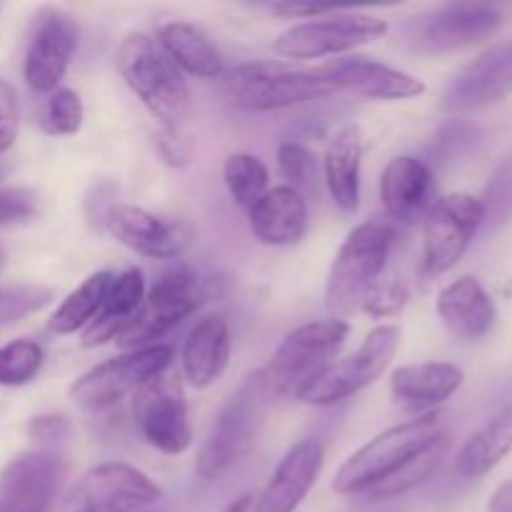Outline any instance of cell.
I'll return each mask as SVG.
<instances>
[{
    "label": "cell",
    "mask_w": 512,
    "mask_h": 512,
    "mask_svg": "<svg viewBox=\"0 0 512 512\" xmlns=\"http://www.w3.org/2000/svg\"><path fill=\"white\" fill-rule=\"evenodd\" d=\"M512 93V38L495 43L460 70L445 88L440 108L453 115L478 113Z\"/></svg>",
    "instance_id": "ac0fdd59"
},
{
    "label": "cell",
    "mask_w": 512,
    "mask_h": 512,
    "mask_svg": "<svg viewBox=\"0 0 512 512\" xmlns=\"http://www.w3.org/2000/svg\"><path fill=\"white\" fill-rule=\"evenodd\" d=\"M268 10L280 18H323V15L333 13V8L328 5H303V3H275L268 5Z\"/></svg>",
    "instance_id": "7bdbcfd3"
},
{
    "label": "cell",
    "mask_w": 512,
    "mask_h": 512,
    "mask_svg": "<svg viewBox=\"0 0 512 512\" xmlns=\"http://www.w3.org/2000/svg\"><path fill=\"white\" fill-rule=\"evenodd\" d=\"M388 35L383 18L363 13H333L293 25L275 38V55L288 60H318L348 53Z\"/></svg>",
    "instance_id": "8fae6325"
},
{
    "label": "cell",
    "mask_w": 512,
    "mask_h": 512,
    "mask_svg": "<svg viewBox=\"0 0 512 512\" xmlns=\"http://www.w3.org/2000/svg\"><path fill=\"white\" fill-rule=\"evenodd\" d=\"M273 393L263 370H255L233 390L220 408L208 438L198 453L195 473L203 480H218L230 468L248 458L260 443L265 420H268Z\"/></svg>",
    "instance_id": "6da1fadb"
},
{
    "label": "cell",
    "mask_w": 512,
    "mask_h": 512,
    "mask_svg": "<svg viewBox=\"0 0 512 512\" xmlns=\"http://www.w3.org/2000/svg\"><path fill=\"white\" fill-rule=\"evenodd\" d=\"M100 223L120 245L145 258L175 260L195 240L193 228L185 220L128 203H110L100 213Z\"/></svg>",
    "instance_id": "9a60e30c"
},
{
    "label": "cell",
    "mask_w": 512,
    "mask_h": 512,
    "mask_svg": "<svg viewBox=\"0 0 512 512\" xmlns=\"http://www.w3.org/2000/svg\"><path fill=\"white\" fill-rule=\"evenodd\" d=\"M448 453H450V438L448 435H443V438H438L435 443H430L428 448L415 453L413 458L405 460L400 468H395L388 478L380 480L378 485H373L365 495H368L370 500H393V498H400V495L413 493L415 488L428 483V480L438 473L443 460L448 458Z\"/></svg>",
    "instance_id": "f546056e"
},
{
    "label": "cell",
    "mask_w": 512,
    "mask_h": 512,
    "mask_svg": "<svg viewBox=\"0 0 512 512\" xmlns=\"http://www.w3.org/2000/svg\"><path fill=\"white\" fill-rule=\"evenodd\" d=\"M485 210V225L490 230L503 228L512 220V158L505 160L490 178L485 195L480 198Z\"/></svg>",
    "instance_id": "d590c367"
},
{
    "label": "cell",
    "mask_w": 512,
    "mask_h": 512,
    "mask_svg": "<svg viewBox=\"0 0 512 512\" xmlns=\"http://www.w3.org/2000/svg\"><path fill=\"white\" fill-rule=\"evenodd\" d=\"M158 45L170 60L180 68V73L198 75V78H220L223 75V58L213 40L203 28L185 20L160 25Z\"/></svg>",
    "instance_id": "83f0119b"
},
{
    "label": "cell",
    "mask_w": 512,
    "mask_h": 512,
    "mask_svg": "<svg viewBox=\"0 0 512 512\" xmlns=\"http://www.w3.org/2000/svg\"><path fill=\"white\" fill-rule=\"evenodd\" d=\"M45 353L40 343L18 338L0 348V388H20L35 380L43 368Z\"/></svg>",
    "instance_id": "d6a6232c"
},
{
    "label": "cell",
    "mask_w": 512,
    "mask_h": 512,
    "mask_svg": "<svg viewBox=\"0 0 512 512\" xmlns=\"http://www.w3.org/2000/svg\"><path fill=\"white\" fill-rule=\"evenodd\" d=\"M448 435V415L435 410L428 415H415L413 420L393 425L375 435L370 443H365L358 453L350 455L340 465L338 475L333 480V490L340 495H365L373 485L388 478L395 468L428 448L438 438Z\"/></svg>",
    "instance_id": "277c9868"
},
{
    "label": "cell",
    "mask_w": 512,
    "mask_h": 512,
    "mask_svg": "<svg viewBox=\"0 0 512 512\" xmlns=\"http://www.w3.org/2000/svg\"><path fill=\"white\" fill-rule=\"evenodd\" d=\"M395 243L393 225L368 220L350 230L340 245L325 285V310L333 320H345L363 308L373 285L383 278Z\"/></svg>",
    "instance_id": "3957f363"
},
{
    "label": "cell",
    "mask_w": 512,
    "mask_h": 512,
    "mask_svg": "<svg viewBox=\"0 0 512 512\" xmlns=\"http://www.w3.org/2000/svg\"><path fill=\"white\" fill-rule=\"evenodd\" d=\"M503 28V13L483 3H450L405 20L398 30L400 48L415 55H440L470 48Z\"/></svg>",
    "instance_id": "5b68a950"
},
{
    "label": "cell",
    "mask_w": 512,
    "mask_h": 512,
    "mask_svg": "<svg viewBox=\"0 0 512 512\" xmlns=\"http://www.w3.org/2000/svg\"><path fill=\"white\" fill-rule=\"evenodd\" d=\"M250 213V230L263 245L285 248L295 245L308 233V205L300 190L290 185L270 188Z\"/></svg>",
    "instance_id": "cb8c5ba5"
},
{
    "label": "cell",
    "mask_w": 512,
    "mask_h": 512,
    "mask_svg": "<svg viewBox=\"0 0 512 512\" xmlns=\"http://www.w3.org/2000/svg\"><path fill=\"white\" fill-rule=\"evenodd\" d=\"M398 345V325H378V328L363 340V345H360L355 353L338 360V363L328 365L323 373H318L313 380H308V383L295 393V398H298L300 403L320 405V408L353 398L355 393H360V390H365L368 385H373L375 380L385 373L390 360L398 353Z\"/></svg>",
    "instance_id": "ba28073f"
},
{
    "label": "cell",
    "mask_w": 512,
    "mask_h": 512,
    "mask_svg": "<svg viewBox=\"0 0 512 512\" xmlns=\"http://www.w3.org/2000/svg\"><path fill=\"white\" fill-rule=\"evenodd\" d=\"M438 315L445 328L460 340L485 338L498 320L493 298L473 275H463L440 290Z\"/></svg>",
    "instance_id": "d4e9b609"
},
{
    "label": "cell",
    "mask_w": 512,
    "mask_h": 512,
    "mask_svg": "<svg viewBox=\"0 0 512 512\" xmlns=\"http://www.w3.org/2000/svg\"><path fill=\"white\" fill-rule=\"evenodd\" d=\"M140 512H148V510H140Z\"/></svg>",
    "instance_id": "7dc6e473"
},
{
    "label": "cell",
    "mask_w": 512,
    "mask_h": 512,
    "mask_svg": "<svg viewBox=\"0 0 512 512\" xmlns=\"http://www.w3.org/2000/svg\"><path fill=\"white\" fill-rule=\"evenodd\" d=\"M350 325L345 320H315L300 325L275 350L268 368H263L273 398L298 393L308 380L335 363L345 348Z\"/></svg>",
    "instance_id": "52a82bcc"
},
{
    "label": "cell",
    "mask_w": 512,
    "mask_h": 512,
    "mask_svg": "<svg viewBox=\"0 0 512 512\" xmlns=\"http://www.w3.org/2000/svg\"><path fill=\"white\" fill-rule=\"evenodd\" d=\"M18 135V95L0 78V155L8 153Z\"/></svg>",
    "instance_id": "b9f144b4"
},
{
    "label": "cell",
    "mask_w": 512,
    "mask_h": 512,
    "mask_svg": "<svg viewBox=\"0 0 512 512\" xmlns=\"http://www.w3.org/2000/svg\"><path fill=\"white\" fill-rule=\"evenodd\" d=\"M163 498V490L128 463L90 468L65 500L63 512H140Z\"/></svg>",
    "instance_id": "5bb4252c"
},
{
    "label": "cell",
    "mask_w": 512,
    "mask_h": 512,
    "mask_svg": "<svg viewBox=\"0 0 512 512\" xmlns=\"http://www.w3.org/2000/svg\"><path fill=\"white\" fill-rule=\"evenodd\" d=\"M115 65L125 85L163 128H183L193 108L188 80L165 55L158 40L145 33L128 35L115 53Z\"/></svg>",
    "instance_id": "7a4b0ae2"
},
{
    "label": "cell",
    "mask_w": 512,
    "mask_h": 512,
    "mask_svg": "<svg viewBox=\"0 0 512 512\" xmlns=\"http://www.w3.org/2000/svg\"><path fill=\"white\" fill-rule=\"evenodd\" d=\"M315 73L335 90H348L368 100H410L425 93V83L420 78L363 55L330 60Z\"/></svg>",
    "instance_id": "d6986e66"
},
{
    "label": "cell",
    "mask_w": 512,
    "mask_h": 512,
    "mask_svg": "<svg viewBox=\"0 0 512 512\" xmlns=\"http://www.w3.org/2000/svg\"><path fill=\"white\" fill-rule=\"evenodd\" d=\"M68 475L60 450H28L0 473V512H50Z\"/></svg>",
    "instance_id": "e0dca14e"
},
{
    "label": "cell",
    "mask_w": 512,
    "mask_h": 512,
    "mask_svg": "<svg viewBox=\"0 0 512 512\" xmlns=\"http://www.w3.org/2000/svg\"><path fill=\"white\" fill-rule=\"evenodd\" d=\"M133 415L143 438L163 455H183L193 445L183 383L170 368L135 390Z\"/></svg>",
    "instance_id": "7c38bea8"
},
{
    "label": "cell",
    "mask_w": 512,
    "mask_h": 512,
    "mask_svg": "<svg viewBox=\"0 0 512 512\" xmlns=\"http://www.w3.org/2000/svg\"><path fill=\"white\" fill-rule=\"evenodd\" d=\"M205 300V288L188 265H173L165 270L153 288L145 293L143 305L128 325L118 333L115 343L125 350H140L155 345L160 335L188 318Z\"/></svg>",
    "instance_id": "9c48e42d"
},
{
    "label": "cell",
    "mask_w": 512,
    "mask_h": 512,
    "mask_svg": "<svg viewBox=\"0 0 512 512\" xmlns=\"http://www.w3.org/2000/svg\"><path fill=\"white\" fill-rule=\"evenodd\" d=\"M490 512H512V483L500 485L490 500Z\"/></svg>",
    "instance_id": "ee69618b"
},
{
    "label": "cell",
    "mask_w": 512,
    "mask_h": 512,
    "mask_svg": "<svg viewBox=\"0 0 512 512\" xmlns=\"http://www.w3.org/2000/svg\"><path fill=\"white\" fill-rule=\"evenodd\" d=\"M483 225L485 210L475 195L453 193L435 200L423 225L425 273L443 275L455 268Z\"/></svg>",
    "instance_id": "4fadbf2b"
},
{
    "label": "cell",
    "mask_w": 512,
    "mask_h": 512,
    "mask_svg": "<svg viewBox=\"0 0 512 512\" xmlns=\"http://www.w3.org/2000/svg\"><path fill=\"white\" fill-rule=\"evenodd\" d=\"M405 303H408V290H405V285L400 283L398 278H380L378 283L373 285V290L368 293V298H365L363 310L365 313L375 315V318H385V315L400 313V308H403Z\"/></svg>",
    "instance_id": "74e56055"
},
{
    "label": "cell",
    "mask_w": 512,
    "mask_h": 512,
    "mask_svg": "<svg viewBox=\"0 0 512 512\" xmlns=\"http://www.w3.org/2000/svg\"><path fill=\"white\" fill-rule=\"evenodd\" d=\"M5 173H8V168H5V165H0V180L5 178Z\"/></svg>",
    "instance_id": "bcb514c9"
},
{
    "label": "cell",
    "mask_w": 512,
    "mask_h": 512,
    "mask_svg": "<svg viewBox=\"0 0 512 512\" xmlns=\"http://www.w3.org/2000/svg\"><path fill=\"white\" fill-rule=\"evenodd\" d=\"M512 450V403L495 413L483 428L470 435L455 458V473L460 478H483Z\"/></svg>",
    "instance_id": "f1b7e54d"
},
{
    "label": "cell",
    "mask_w": 512,
    "mask_h": 512,
    "mask_svg": "<svg viewBox=\"0 0 512 512\" xmlns=\"http://www.w3.org/2000/svg\"><path fill=\"white\" fill-rule=\"evenodd\" d=\"M115 273L110 270H100V273L88 275L63 303L58 305V310L50 318L48 328L55 335H73L78 330H85L90 325V320L100 313L103 308L105 293L110 288V280Z\"/></svg>",
    "instance_id": "4dcf8cb0"
},
{
    "label": "cell",
    "mask_w": 512,
    "mask_h": 512,
    "mask_svg": "<svg viewBox=\"0 0 512 512\" xmlns=\"http://www.w3.org/2000/svg\"><path fill=\"white\" fill-rule=\"evenodd\" d=\"M85 108L75 90L58 88L43 108V128L48 135H75L83 128Z\"/></svg>",
    "instance_id": "836d02e7"
},
{
    "label": "cell",
    "mask_w": 512,
    "mask_h": 512,
    "mask_svg": "<svg viewBox=\"0 0 512 512\" xmlns=\"http://www.w3.org/2000/svg\"><path fill=\"white\" fill-rule=\"evenodd\" d=\"M435 180L428 163L413 155H398L380 175V200L390 220L413 225L433 208Z\"/></svg>",
    "instance_id": "ffe728a7"
},
{
    "label": "cell",
    "mask_w": 512,
    "mask_h": 512,
    "mask_svg": "<svg viewBox=\"0 0 512 512\" xmlns=\"http://www.w3.org/2000/svg\"><path fill=\"white\" fill-rule=\"evenodd\" d=\"M35 205H38V198L33 190L0 188V228L28 220L35 213Z\"/></svg>",
    "instance_id": "60d3db41"
},
{
    "label": "cell",
    "mask_w": 512,
    "mask_h": 512,
    "mask_svg": "<svg viewBox=\"0 0 512 512\" xmlns=\"http://www.w3.org/2000/svg\"><path fill=\"white\" fill-rule=\"evenodd\" d=\"M183 375L195 390H205L223 378L230 363V328L220 313L205 315L188 333L180 353Z\"/></svg>",
    "instance_id": "603a6c76"
},
{
    "label": "cell",
    "mask_w": 512,
    "mask_h": 512,
    "mask_svg": "<svg viewBox=\"0 0 512 512\" xmlns=\"http://www.w3.org/2000/svg\"><path fill=\"white\" fill-rule=\"evenodd\" d=\"M278 168L290 188L300 190L313 178L315 155L303 143H283L278 150Z\"/></svg>",
    "instance_id": "8d00e7d4"
},
{
    "label": "cell",
    "mask_w": 512,
    "mask_h": 512,
    "mask_svg": "<svg viewBox=\"0 0 512 512\" xmlns=\"http://www.w3.org/2000/svg\"><path fill=\"white\" fill-rule=\"evenodd\" d=\"M55 293L43 285H10L0 288V325L18 323L53 303Z\"/></svg>",
    "instance_id": "e575fe53"
},
{
    "label": "cell",
    "mask_w": 512,
    "mask_h": 512,
    "mask_svg": "<svg viewBox=\"0 0 512 512\" xmlns=\"http://www.w3.org/2000/svg\"><path fill=\"white\" fill-rule=\"evenodd\" d=\"M155 148L170 168H185L193 158V140L183 133V128H163L155 133Z\"/></svg>",
    "instance_id": "ab89813d"
},
{
    "label": "cell",
    "mask_w": 512,
    "mask_h": 512,
    "mask_svg": "<svg viewBox=\"0 0 512 512\" xmlns=\"http://www.w3.org/2000/svg\"><path fill=\"white\" fill-rule=\"evenodd\" d=\"M145 300V275L143 270L128 268L123 273L113 275L110 288L105 293L103 308L100 313L90 320L88 328L83 330V345L85 348H95L108 340L118 338L120 330L133 320L140 305Z\"/></svg>",
    "instance_id": "4316f807"
},
{
    "label": "cell",
    "mask_w": 512,
    "mask_h": 512,
    "mask_svg": "<svg viewBox=\"0 0 512 512\" xmlns=\"http://www.w3.org/2000/svg\"><path fill=\"white\" fill-rule=\"evenodd\" d=\"M465 373L455 363H415L393 373L390 393L400 408L415 415L435 413L463 385Z\"/></svg>",
    "instance_id": "7402d4cb"
},
{
    "label": "cell",
    "mask_w": 512,
    "mask_h": 512,
    "mask_svg": "<svg viewBox=\"0 0 512 512\" xmlns=\"http://www.w3.org/2000/svg\"><path fill=\"white\" fill-rule=\"evenodd\" d=\"M78 48V25L58 8H40L33 15L25 45L23 75L35 93H55Z\"/></svg>",
    "instance_id": "2e32d148"
},
{
    "label": "cell",
    "mask_w": 512,
    "mask_h": 512,
    "mask_svg": "<svg viewBox=\"0 0 512 512\" xmlns=\"http://www.w3.org/2000/svg\"><path fill=\"white\" fill-rule=\"evenodd\" d=\"M360 165H363V130L355 123H348L330 138L323 160L330 198L343 213H355L360 205Z\"/></svg>",
    "instance_id": "484cf974"
},
{
    "label": "cell",
    "mask_w": 512,
    "mask_h": 512,
    "mask_svg": "<svg viewBox=\"0 0 512 512\" xmlns=\"http://www.w3.org/2000/svg\"><path fill=\"white\" fill-rule=\"evenodd\" d=\"M335 88L318 73L280 63H245L225 75V100L238 110L265 113L333 95Z\"/></svg>",
    "instance_id": "8992f818"
},
{
    "label": "cell",
    "mask_w": 512,
    "mask_h": 512,
    "mask_svg": "<svg viewBox=\"0 0 512 512\" xmlns=\"http://www.w3.org/2000/svg\"><path fill=\"white\" fill-rule=\"evenodd\" d=\"M173 365V348L155 343L150 348L128 350L80 375L70 388V398L80 410L100 413L118 405L125 395H135L140 385Z\"/></svg>",
    "instance_id": "30bf717a"
},
{
    "label": "cell",
    "mask_w": 512,
    "mask_h": 512,
    "mask_svg": "<svg viewBox=\"0 0 512 512\" xmlns=\"http://www.w3.org/2000/svg\"><path fill=\"white\" fill-rule=\"evenodd\" d=\"M223 512H258V493H243Z\"/></svg>",
    "instance_id": "f6af8a7d"
},
{
    "label": "cell",
    "mask_w": 512,
    "mask_h": 512,
    "mask_svg": "<svg viewBox=\"0 0 512 512\" xmlns=\"http://www.w3.org/2000/svg\"><path fill=\"white\" fill-rule=\"evenodd\" d=\"M323 470V445L313 438L295 443L258 495V512H295Z\"/></svg>",
    "instance_id": "44dd1931"
},
{
    "label": "cell",
    "mask_w": 512,
    "mask_h": 512,
    "mask_svg": "<svg viewBox=\"0 0 512 512\" xmlns=\"http://www.w3.org/2000/svg\"><path fill=\"white\" fill-rule=\"evenodd\" d=\"M225 185L228 193L240 208L250 210L265 193L270 185V173L263 160L253 153H233L228 155L223 168Z\"/></svg>",
    "instance_id": "1f68e13d"
},
{
    "label": "cell",
    "mask_w": 512,
    "mask_h": 512,
    "mask_svg": "<svg viewBox=\"0 0 512 512\" xmlns=\"http://www.w3.org/2000/svg\"><path fill=\"white\" fill-rule=\"evenodd\" d=\"M28 435L40 445V450H60L73 435V425L63 415H38L28 423Z\"/></svg>",
    "instance_id": "f35d334b"
}]
</instances>
